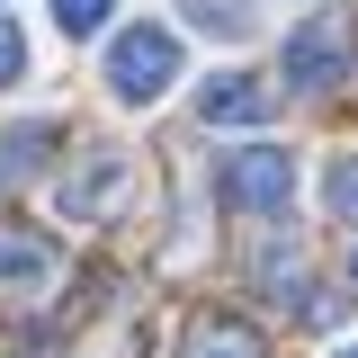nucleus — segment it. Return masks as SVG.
<instances>
[{"mask_svg":"<svg viewBox=\"0 0 358 358\" xmlns=\"http://www.w3.org/2000/svg\"><path fill=\"white\" fill-rule=\"evenodd\" d=\"M350 278H358V251H350Z\"/></svg>","mask_w":358,"mask_h":358,"instance_id":"4468645a","label":"nucleus"},{"mask_svg":"<svg viewBox=\"0 0 358 358\" xmlns=\"http://www.w3.org/2000/svg\"><path fill=\"white\" fill-rule=\"evenodd\" d=\"M268 108H278V90L251 81V72H224V81L197 90V117H206V126H260Z\"/></svg>","mask_w":358,"mask_h":358,"instance_id":"20e7f679","label":"nucleus"},{"mask_svg":"<svg viewBox=\"0 0 358 358\" xmlns=\"http://www.w3.org/2000/svg\"><path fill=\"white\" fill-rule=\"evenodd\" d=\"M197 9V27H224V36H251V9L242 0H188Z\"/></svg>","mask_w":358,"mask_h":358,"instance_id":"1a4fd4ad","label":"nucleus"},{"mask_svg":"<svg viewBox=\"0 0 358 358\" xmlns=\"http://www.w3.org/2000/svg\"><path fill=\"white\" fill-rule=\"evenodd\" d=\"M215 197L224 206H242V215H287V197H296V152L287 143H251V152H233L215 171Z\"/></svg>","mask_w":358,"mask_h":358,"instance_id":"f03ea898","label":"nucleus"},{"mask_svg":"<svg viewBox=\"0 0 358 358\" xmlns=\"http://www.w3.org/2000/svg\"><path fill=\"white\" fill-rule=\"evenodd\" d=\"M117 179H126V162H117V152H90V171H81V179H63V215H108Z\"/></svg>","mask_w":358,"mask_h":358,"instance_id":"0eeeda50","label":"nucleus"},{"mask_svg":"<svg viewBox=\"0 0 358 358\" xmlns=\"http://www.w3.org/2000/svg\"><path fill=\"white\" fill-rule=\"evenodd\" d=\"M331 358H358V341H341V350H331Z\"/></svg>","mask_w":358,"mask_h":358,"instance_id":"ddd939ff","label":"nucleus"},{"mask_svg":"<svg viewBox=\"0 0 358 358\" xmlns=\"http://www.w3.org/2000/svg\"><path fill=\"white\" fill-rule=\"evenodd\" d=\"M350 54H358V18H350V9H313L305 27L287 36V90L350 81Z\"/></svg>","mask_w":358,"mask_h":358,"instance_id":"f257e3e1","label":"nucleus"},{"mask_svg":"<svg viewBox=\"0 0 358 358\" xmlns=\"http://www.w3.org/2000/svg\"><path fill=\"white\" fill-rule=\"evenodd\" d=\"M18 72H27V36L0 18V81H18Z\"/></svg>","mask_w":358,"mask_h":358,"instance_id":"f8f14e48","label":"nucleus"},{"mask_svg":"<svg viewBox=\"0 0 358 358\" xmlns=\"http://www.w3.org/2000/svg\"><path fill=\"white\" fill-rule=\"evenodd\" d=\"M171 81H179V36L171 27H126V36L108 45V90L117 99L143 108V99H162Z\"/></svg>","mask_w":358,"mask_h":358,"instance_id":"7ed1b4c3","label":"nucleus"},{"mask_svg":"<svg viewBox=\"0 0 358 358\" xmlns=\"http://www.w3.org/2000/svg\"><path fill=\"white\" fill-rule=\"evenodd\" d=\"M36 162H45V126H18L0 143V171H36Z\"/></svg>","mask_w":358,"mask_h":358,"instance_id":"9d476101","label":"nucleus"},{"mask_svg":"<svg viewBox=\"0 0 358 358\" xmlns=\"http://www.w3.org/2000/svg\"><path fill=\"white\" fill-rule=\"evenodd\" d=\"M0 287H18V296H36V287H54V242H36V233H18V224H0Z\"/></svg>","mask_w":358,"mask_h":358,"instance_id":"39448f33","label":"nucleus"},{"mask_svg":"<svg viewBox=\"0 0 358 358\" xmlns=\"http://www.w3.org/2000/svg\"><path fill=\"white\" fill-rule=\"evenodd\" d=\"M331 215H341V224H358V152L331 171Z\"/></svg>","mask_w":358,"mask_h":358,"instance_id":"9b49d317","label":"nucleus"},{"mask_svg":"<svg viewBox=\"0 0 358 358\" xmlns=\"http://www.w3.org/2000/svg\"><path fill=\"white\" fill-rule=\"evenodd\" d=\"M188 358H268V341L242 313H197L188 322Z\"/></svg>","mask_w":358,"mask_h":358,"instance_id":"423d86ee","label":"nucleus"},{"mask_svg":"<svg viewBox=\"0 0 358 358\" xmlns=\"http://www.w3.org/2000/svg\"><path fill=\"white\" fill-rule=\"evenodd\" d=\"M108 9H117V0H54V27H63V36H99Z\"/></svg>","mask_w":358,"mask_h":358,"instance_id":"6e6552de","label":"nucleus"}]
</instances>
